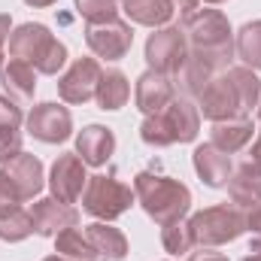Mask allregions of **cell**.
Returning <instances> with one entry per match:
<instances>
[{
  "label": "cell",
  "instance_id": "1",
  "mask_svg": "<svg viewBox=\"0 0 261 261\" xmlns=\"http://www.w3.org/2000/svg\"><path fill=\"white\" fill-rule=\"evenodd\" d=\"M182 34L189 40V52L206 58L219 73L228 70L234 58V40H231V21L219 9H197L192 18H186Z\"/></svg>",
  "mask_w": 261,
  "mask_h": 261
},
{
  "label": "cell",
  "instance_id": "2",
  "mask_svg": "<svg viewBox=\"0 0 261 261\" xmlns=\"http://www.w3.org/2000/svg\"><path fill=\"white\" fill-rule=\"evenodd\" d=\"M134 195L140 200V206L146 210L149 219H155L158 225L186 219V213L192 210V192L189 186H182L179 179L143 170L134 176Z\"/></svg>",
  "mask_w": 261,
  "mask_h": 261
},
{
  "label": "cell",
  "instance_id": "3",
  "mask_svg": "<svg viewBox=\"0 0 261 261\" xmlns=\"http://www.w3.org/2000/svg\"><path fill=\"white\" fill-rule=\"evenodd\" d=\"M9 58L31 64L37 73L55 76L67 64V46L49 34L46 24H18L9 34Z\"/></svg>",
  "mask_w": 261,
  "mask_h": 261
},
{
  "label": "cell",
  "instance_id": "4",
  "mask_svg": "<svg viewBox=\"0 0 261 261\" xmlns=\"http://www.w3.org/2000/svg\"><path fill=\"white\" fill-rule=\"evenodd\" d=\"M79 200H82V210L88 216H94L97 222H116L119 216H125L130 210V203L137 200V195H134L130 186H125L122 179H116L113 173L110 176L97 173V176H88Z\"/></svg>",
  "mask_w": 261,
  "mask_h": 261
},
{
  "label": "cell",
  "instance_id": "5",
  "mask_svg": "<svg viewBox=\"0 0 261 261\" xmlns=\"http://www.w3.org/2000/svg\"><path fill=\"white\" fill-rule=\"evenodd\" d=\"M189 228H192L195 246H210L213 249V246L237 240L246 231V216L237 206L219 203V206H206V210L195 213L189 219Z\"/></svg>",
  "mask_w": 261,
  "mask_h": 261
},
{
  "label": "cell",
  "instance_id": "6",
  "mask_svg": "<svg viewBox=\"0 0 261 261\" xmlns=\"http://www.w3.org/2000/svg\"><path fill=\"white\" fill-rule=\"evenodd\" d=\"M186 55H189V40L182 34L179 24H167V28H158L149 34L146 40V61L149 70H158L164 76H176L179 67L186 64Z\"/></svg>",
  "mask_w": 261,
  "mask_h": 261
},
{
  "label": "cell",
  "instance_id": "7",
  "mask_svg": "<svg viewBox=\"0 0 261 261\" xmlns=\"http://www.w3.org/2000/svg\"><path fill=\"white\" fill-rule=\"evenodd\" d=\"M197 113L210 122H225V119H246L243 103L237 97V88L231 85V79L225 76V70L219 76H213L203 91L197 94Z\"/></svg>",
  "mask_w": 261,
  "mask_h": 261
},
{
  "label": "cell",
  "instance_id": "8",
  "mask_svg": "<svg viewBox=\"0 0 261 261\" xmlns=\"http://www.w3.org/2000/svg\"><path fill=\"white\" fill-rule=\"evenodd\" d=\"M125 12L134 24L158 31L167 28L173 18H179V24L192 18L197 12V0H130L125 3Z\"/></svg>",
  "mask_w": 261,
  "mask_h": 261
},
{
  "label": "cell",
  "instance_id": "9",
  "mask_svg": "<svg viewBox=\"0 0 261 261\" xmlns=\"http://www.w3.org/2000/svg\"><path fill=\"white\" fill-rule=\"evenodd\" d=\"M85 43L97 58L122 61L134 46V31L122 18H113V21H103V24H88L85 28Z\"/></svg>",
  "mask_w": 261,
  "mask_h": 261
},
{
  "label": "cell",
  "instance_id": "10",
  "mask_svg": "<svg viewBox=\"0 0 261 261\" xmlns=\"http://www.w3.org/2000/svg\"><path fill=\"white\" fill-rule=\"evenodd\" d=\"M103 70L97 64V58H76L70 70L58 79V94L67 103H85L97 94V82H100Z\"/></svg>",
  "mask_w": 261,
  "mask_h": 261
},
{
  "label": "cell",
  "instance_id": "11",
  "mask_svg": "<svg viewBox=\"0 0 261 261\" xmlns=\"http://www.w3.org/2000/svg\"><path fill=\"white\" fill-rule=\"evenodd\" d=\"M24 122H28V134L43 143H64L73 134V116L61 103H37Z\"/></svg>",
  "mask_w": 261,
  "mask_h": 261
},
{
  "label": "cell",
  "instance_id": "12",
  "mask_svg": "<svg viewBox=\"0 0 261 261\" xmlns=\"http://www.w3.org/2000/svg\"><path fill=\"white\" fill-rule=\"evenodd\" d=\"M88 176H85V161L76 155V152H67L58 155L55 164H52V173H49V189L52 197H58L61 203H76L82 197Z\"/></svg>",
  "mask_w": 261,
  "mask_h": 261
},
{
  "label": "cell",
  "instance_id": "13",
  "mask_svg": "<svg viewBox=\"0 0 261 261\" xmlns=\"http://www.w3.org/2000/svg\"><path fill=\"white\" fill-rule=\"evenodd\" d=\"M176 97V85H173V76H164L158 70H146L140 79H137V91H134V100H137V110L143 116H155V113H164V107Z\"/></svg>",
  "mask_w": 261,
  "mask_h": 261
},
{
  "label": "cell",
  "instance_id": "14",
  "mask_svg": "<svg viewBox=\"0 0 261 261\" xmlns=\"http://www.w3.org/2000/svg\"><path fill=\"white\" fill-rule=\"evenodd\" d=\"M31 219L40 237H58L64 228H76L79 213L70 203H61L58 197H40L31 203Z\"/></svg>",
  "mask_w": 261,
  "mask_h": 261
},
{
  "label": "cell",
  "instance_id": "15",
  "mask_svg": "<svg viewBox=\"0 0 261 261\" xmlns=\"http://www.w3.org/2000/svg\"><path fill=\"white\" fill-rule=\"evenodd\" d=\"M192 161H195V170H197V176H200V182H206L210 189L228 186V179H231V173H234L231 155L222 152V149L213 146V143L197 146L195 155H192Z\"/></svg>",
  "mask_w": 261,
  "mask_h": 261
},
{
  "label": "cell",
  "instance_id": "16",
  "mask_svg": "<svg viewBox=\"0 0 261 261\" xmlns=\"http://www.w3.org/2000/svg\"><path fill=\"white\" fill-rule=\"evenodd\" d=\"M3 170H6V176L12 179V186L18 189L21 200H34V197L43 192L46 176H43V161H40L37 155L21 152V155H15L12 161H6Z\"/></svg>",
  "mask_w": 261,
  "mask_h": 261
},
{
  "label": "cell",
  "instance_id": "17",
  "mask_svg": "<svg viewBox=\"0 0 261 261\" xmlns=\"http://www.w3.org/2000/svg\"><path fill=\"white\" fill-rule=\"evenodd\" d=\"M116 152V134L103 125H88L76 134V155L91 164V167H103Z\"/></svg>",
  "mask_w": 261,
  "mask_h": 261
},
{
  "label": "cell",
  "instance_id": "18",
  "mask_svg": "<svg viewBox=\"0 0 261 261\" xmlns=\"http://www.w3.org/2000/svg\"><path fill=\"white\" fill-rule=\"evenodd\" d=\"M164 116L170 122V130H173L176 143H192L197 137V130H200V113H197V107L192 103V97L176 94L164 107Z\"/></svg>",
  "mask_w": 261,
  "mask_h": 261
},
{
  "label": "cell",
  "instance_id": "19",
  "mask_svg": "<svg viewBox=\"0 0 261 261\" xmlns=\"http://www.w3.org/2000/svg\"><path fill=\"white\" fill-rule=\"evenodd\" d=\"M85 237L97 249L100 261H122L128 255V237L119 228H113L110 222H91V225H85Z\"/></svg>",
  "mask_w": 261,
  "mask_h": 261
},
{
  "label": "cell",
  "instance_id": "20",
  "mask_svg": "<svg viewBox=\"0 0 261 261\" xmlns=\"http://www.w3.org/2000/svg\"><path fill=\"white\" fill-rule=\"evenodd\" d=\"M228 195H231V206H237L240 213L258 210L261 206V176L240 164L231 173V179H228Z\"/></svg>",
  "mask_w": 261,
  "mask_h": 261
},
{
  "label": "cell",
  "instance_id": "21",
  "mask_svg": "<svg viewBox=\"0 0 261 261\" xmlns=\"http://www.w3.org/2000/svg\"><path fill=\"white\" fill-rule=\"evenodd\" d=\"M252 119L246 116V119H225V122H213V128H210V143L213 146H219L222 152H228V155H234V152H240L249 140H252Z\"/></svg>",
  "mask_w": 261,
  "mask_h": 261
},
{
  "label": "cell",
  "instance_id": "22",
  "mask_svg": "<svg viewBox=\"0 0 261 261\" xmlns=\"http://www.w3.org/2000/svg\"><path fill=\"white\" fill-rule=\"evenodd\" d=\"M0 82L12 100H31L37 91V70L24 61L9 58V64H3V70H0Z\"/></svg>",
  "mask_w": 261,
  "mask_h": 261
},
{
  "label": "cell",
  "instance_id": "23",
  "mask_svg": "<svg viewBox=\"0 0 261 261\" xmlns=\"http://www.w3.org/2000/svg\"><path fill=\"white\" fill-rule=\"evenodd\" d=\"M128 97H130L128 76L122 70H103V76L97 82V94H94L97 107L100 110H122L128 103Z\"/></svg>",
  "mask_w": 261,
  "mask_h": 261
},
{
  "label": "cell",
  "instance_id": "24",
  "mask_svg": "<svg viewBox=\"0 0 261 261\" xmlns=\"http://www.w3.org/2000/svg\"><path fill=\"white\" fill-rule=\"evenodd\" d=\"M55 252L67 261H100L97 249L91 246V240L85 237V231L79 228H64L55 237Z\"/></svg>",
  "mask_w": 261,
  "mask_h": 261
},
{
  "label": "cell",
  "instance_id": "25",
  "mask_svg": "<svg viewBox=\"0 0 261 261\" xmlns=\"http://www.w3.org/2000/svg\"><path fill=\"white\" fill-rule=\"evenodd\" d=\"M225 76L237 88V97L243 103V113L249 116L252 107H258V100H261V82H258V76H255V70H249V67H228Z\"/></svg>",
  "mask_w": 261,
  "mask_h": 261
},
{
  "label": "cell",
  "instance_id": "26",
  "mask_svg": "<svg viewBox=\"0 0 261 261\" xmlns=\"http://www.w3.org/2000/svg\"><path fill=\"white\" fill-rule=\"evenodd\" d=\"M237 58L249 70H261V21H246L237 34V46H234Z\"/></svg>",
  "mask_w": 261,
  "mask_h": 261
},
{
  "label": "cell",
  "instance_id": "27",
  "mask_svg": "<svg viewBox=\"0 0 261 261\" xmlns=\"http://www.w3.org/2000/svg\"><path fill=\"white\" fill-rule=\"evenodd\" d=\"M31 234H34V219H31V213H24L21 206H15V210H9V213L0 216V240L18 243V240H24V237H31Z\"/></svg>",
  "mask_w": 261,
  "mask_h": 261
},
{
  "label": "cell",
  "instance_id": "28",
  "mask_svg": "<svg viewBox=\"0 0 261 261\" xmlns=\"http://www.w3.org/2000/svg\"><path fill=\"white\" fill-rule=\"evenodd\" d=\"M140 137L146 146H155V149H164V146H173L176 137L170 130V122L164 113H155V116H146L143 125H140Z\"/></svg>",
  "mask_w": 261,
  "mask_h": 261
},
{
  "label": "cell",
  "instance_id": "29",
  "mask_svg": "<svg viewBox=\"0 0 261 261\" xmlns=\"http://www.w3.org/2000/svg\"><path fill=\"white\" fill-rule=\"evenodd\" d=\"M161 243H164V249H167L170 255H186V252H192L195 240H192V228H189V222L176 219V222L161 225Z\"/></svg>",
  "mask_w": 261,
  "mask_h": 261
},
{
  "label": "cell",
  "instance_id": "30",
  "mask_svg": "<svg viewBox=\"0 0 261 261\" xmlns=\"http://www.w3.org/2000/svg\"><path fill=\"white\" fill-rule=\"evenodd\" d=\"M76 12L85 18V24H103L119 18V0H73Z\"/></svg>",
  "mask_w": 261,
  "mask_h": 261
},
{
  "label": "cell",
  "instance_id": "31",
  "mask_svg": "<svg viewBox=\"0 0 261 261\" xmlns=\"http://www.w3.org/2000/svg\"><path fill=\"white\" fill-rule=\"evenodd\" d=\"M21 155V130L18 128H0V164L12 161Z\"/></svg>",
  "mask_w": 261,
  "mask_h": 261
},
{
  "label": "cell",
  "instance_id": "32",
  "mask_svg": "<svg viewBox=\"0 0 261 261\" xmlns=\"http://www.w3.org/2000/svg\"><path fill=\"white\" fill-rule=\"evenodd\" d=\"M21 122H24L21 107L12 97H3L0 94V128H21Z\"/></svg>",
  "mask_w": 261,
  "mask_h": 261
},
{
  "label": "cell",
  "instance_id": "33",
  "mask_svg": "<svg viewBox=\"0 0 261 261\" xmlns=\"http://www.w3.org/2000/svg\"><path fill=\"white\" fill-rule=\"evenodd\" d=\"M18 203H21L18 189L12 186V179L6 176V170H0V216H3V213H9V210H15Z\"/></svg>",
  "mask_w": 261,
  "mask_h": 261
},
{
  "label": "cell",
  "instance_id": "34",
  "mask_svg": "<svg viewBox=\"0 0 261 261\" xmlns=\"http://www.w3.org/2000/svg\"><path fill=\"white\" fill-rule=\"evenodd\" d=\"M243 216H246V231L252 234V249H258L261 246V206L252 210V213H243Z\"/></svg>",
  "mask_w": 261,
  "mask_h": 261
},
{
  "label": "cell",
  "instance_id": "35",
  "mask_svg": "<svg viewBox=\"0 0 261 261\" xmlns=\"http://www.w3.org/2000/svg\"><path fill=\"white\" fill-rule=\"evenodd\" d=\"M243 167L261 176V130H258V137H255V143H252V149H249L246 158H243Z\"/></svg>",
  "mask_w": 261,
  "mask_h": 261
},
{
  "label": "cell",
  "instance_id": "36",
  "mask_svg": "<svg viewBox=\"0 0 261 261\" xmlns=\"http://www.w3.org/2000/svg\"><path fill=\"white\" fill-rule=\"evenodd\" d=\"M189 261H228V255H222L210 246H200L197 252H189Z\"/></svg>",
  "mask_w": 261,
  "mask_h": 261
},
{
  "label": "cell",
  "instance_id": "37",
  "mask_svg": "<svg viewBox=\"0 0 261 261\" xmlns=\"http://www.w3.org/2000/svg\"><path fill=\"white\" fill-rule=\"evenodd\" d=\"M9 34H12V18L9 15H0V49L9 43Z\"/></svg>",
  "mask_w": 261,
  "mask_h": 261
},
{
  "label": "cell",
  "instance_id": "38",
  "mask_svg": "<svg viewBox=\"0 0 261 261\" xmlns=\"http://www.w3.org/2000/svg\"><path fill=\"white\" fill-rule=\"evenodd\" d=\"M28 6H52V3H58V0H24Z\"/></svg>",
  "mask_w": 261,
  "mask_h": 261
},
{
  "label": "cell",
  "instance_id": "39",
  "mask_svg": "<svg viewBox=\"0 0 261 261\" xmlns=\"http://www.w3.org/2000/svg\"><path fill=\"white\" fill-rule=\"evenodd\" d=\"M243 261H261V246L258 249H249V255H246Z\"/></svg>",
  "mask_w": 261,
  "mask_h": 261
},
{
  "label": "cell",
  "instance_id": "40",
  "mask_svg": "<svg viewBox=\"0 0 261 261\" xmlns=\"http://www.w3.org/2000/svg\"><path fill=\"white\" fill-rule=\"evenodd\" d=\"M43 261H67V258H61V255L55 252V255H49V258H43Z\"/></svg>",
  "mask_w": 261,
  "mask_h": 261
},
{
  "label": "cell",
  "instance_id": "41",
  "mask_svg": "<svg viewBox=\"0 0 261 261\" xmlns=\"http://www.w3.org/2000/svg\"><path fill=\"white\" fill-rule=\"evenodd\" d=\"M203 3H225V0H203Z\"/></svg>",
  "mask_w": 261,
  "mask_h": 261
},
{
  "label": "cell",
  "instance_id": "42",
  "mask_svg": "<svg viewBox=\"0 0 261 261\" xmlns=\"http://www.w3.org/2000/svg\"><path fill=\"white\" fill-rule=\"evenodd\" d=\"M0 70H3V49H0Z\"/></svg>",
  "mask_w": 261,
  "mask_h": 261
},
{
  "label": "cell",
  "instance_id": "43",
  "mask_svg": "<svg viewBox=\"0 0 261 261\" xmlns=\"http://www.w3.org/2000/svg\"><path fill=\"white\" fill-rule=\"evenodd\" d=\"M258 122H261V100H258Z\"/></svg>",
  "mask_w": 261,
  "mask_h": 261
},
{
  "label": "cell",
  "instance_id": "44",
  "mask_svg": "<svg viewBox=\"0 0 261 261\" xmlns=\"http://www.w3.org/2000/svg\"><path fill=\"white\" fill-rule=\"evenodd\" d=\"M122 3H130V0H122Z\"/></svg>",
  "mask_w": 261,
  "mask_h": 261
}]
</instances>
